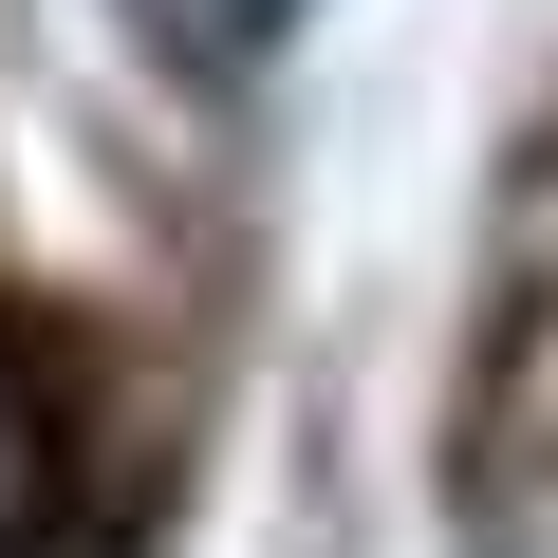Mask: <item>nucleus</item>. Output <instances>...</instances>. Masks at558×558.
<instances>
[{"label":"nucleus","mask_w":558,"mask_h":558,"mask_svg":"<svg viewBox=\"0 0 558 558\" xmlns=\"http://www.w3.org/2000/svg\"><path fill=\"white\" fill-rule=\"evenodd\" d=\"M57 484H75V465H57V391L20 373V336H0V558L57 539Z\"/></svg>","instance_id":"obj_1"},{"label":"nucleus","mask_w":558,"mask_h":558,"mask_svg":"<svg viewBox=\"0 0 558 558\" xmlns=\"http://www.w3.org/2000/svg\"><path fill=\"white\" fill-rule=\"evenodd\" d=\"M223 20H242V38H260V20H279V0H223Z\"/></svg>","instance_id":"obj_2"}]
</instances>
